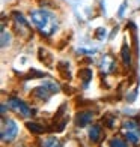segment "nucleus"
<instances>
[{
  "mask_svg": "<svg viewBox=\"0 0 140 147\" xmlns=\"http://www.w3.org/2000/svg\"><path fill=\"white\" fill-rule=\"evenodd\" d=\"M113 122H116V117L115 116H105V117H103V123L107 126V128H113L115 126V123Z\"/></svg>",
  "mask_w": 140,
  "mask_h": 147,
  "instance_id": "16",
  "label": "nucleus"
},
{
  "mask_svg": "<svg viewBox=\"0 0 140 147\" xmlns=\"http://www.w3.org/2000/svg\"><path fill=\"white\" fill-rule=\"evenodd\" d=\"M29 17H30L32 24L35 26L36 30L44 38H50L51 35H54V32L59 27V20H57L56 14H53L47 8L32 9Z\"/></svg>",
  "mask_w": 140,
  "mask_h": 147,
  "instance_id": "1",
  "label": "nucleus"
},
{
  "mask_svg": "<svg viewBox=\"0 0 140 147\" xmlns=\"http://www.w3.org/2000/svg\"><path fill=\"white\" fill-rule=\"evenodd\" d=\"M8 105H9V108H12L14 111L20 113V114L24 116V117H30V116L35 114L33 108H30V107L26 104L24 101H21V99L17 98V96H11L8 99Z\"/></svg>",
  "mask_w": 140,
  "mask_h": 147,
  "instance_id": "4",
  "label": "nucleus"
},
{
  "mask_svg": "<svg viewBox=\"0 0 140 147\" xmlns=\"http://www.w3.org/2000/svg\"><path fill=\"white\" fill-rule=\"evenodd\" d=\"M6 113V104H2V114Z\"/></svg>",
  "mask_w": 140,
  "mask_h": 147,
  "instance_id": "18",
  "label": "nucleus"
},
{
  "mask_svg": "<svg viewBox=\"0 0 140 147\" xmlns=\"http://www.w3.org/2000/svg\"><path fill=\"white\" fill-rule=\"evenodd\" d=\"M125 140L131 144H137L140 141V134L139 131H125Z\"/></svg>",
  "mask_w": 140,
  "mask_h": 147,
  "instance_id": "12",
  "label": "nucleus"
},
{
  "mask_svg": "<svg viewBox=\"0 0 140 147\" xmlns=\"http://www.w3.org/2000/svg\"><path fill=\"white\" fill-rule=\"evenodd\" d=\"M101 35H104V36H105V30H104L103 27H99V29H97V32H95L97 39H103V38H101Z\"/></svg>",
  "mask_w": 140,
  "mask_h": 147,
  "instance_id": "17",
  "label": "nucleus"
},
{
  "mask_svg": "<svg viewBox=\"0 0 140 147\" xmlns=\"http://www.w3.org/2000/svg\"><path fill=\"white\" fill-rule=\"evenodd\" d=\"M60 92V86L54 81H44L41 86H38L36 89H33L30 95L38 99V101H47L51 95Z\"/></svg>",
  "mask_w": 140,
  "mask_h": 147,
  "instance_id": "2",
  "label": "nucleus"
},
{
  "mask_svg": "<svg viewBox=\"0 0 140 147\" xmlns=\"http://www.w3.org/2000/svg\"><path fill=\"white\" fill-rule=\"evenodd\" d=\"M78 77H80V80L83 81V87H88L89 81L92 80V69H89V68L80 69V72H78Z\"/></svg>",
  "mask_w": 140,
  "mask_h": 147,
  "instance_id": "9",
  "label": "nucleus"
},
{
  "mask_svg": "<svg viewBox=\"0 0 140 147\" xmlns=\"http://www.w3.org/2000/svg\"><path fill=\"white\" fill-rule=\"evenodd\" d=\"M92 120H93V113L84 110V111L77 113L74 122H75V126H78V128H84V126H88Z\"/></svg>",
  "mask_w": 140,
  "mask_h": 147,
  "instance_id": "5",
  "label": "nucleus"
},
{
  "mask_svg": "<svg viewBox=\"0 0 140 147\" xmlns=\"http://www.w3.org/2000/svg\"><path fill=\"white\" fill-rule=\"evenodd\" d=\"M115 68H116L115 59H113L110 54H105L103 57V60H101V63H99V69H101V72L107 75V74L113 72V69H115Z\"/></svg>",
  "mask_w": 140,
  "mask_h": 147,
  "instance_id": "6",
  "label": "nucleus"
},
{
  "mask_svg": "<svg viewBox=\"0 0 140 147\" xmlns=\"http://www.w3.org/2000/svg\"><path fill=\"white\" fill-rule=\"evenodd\" d=\"M110 147H128V141L122 140L121 137H113L109 143Z\"/></svg>",
  "mask_w": 140,
  "mask_h": 147,
  "instance_id": "13",
  "label": "nucleus"
},
{
  "mask_svg": "<svg viewBox=\"0 0 140 147\" xmlns=\"http://www.w3.org/2000/svg\"><path fill=\"white\" fill-rule=\"evenodd\" d=\"M18 135V125L14 119H5L2 123V141L3 143H12Z\"/></svg>",
  "mask_w": 140,
  "mask_h": 147,
  "instance_id": "3",
  "label": "nucleus"
},
{
  "mask_svg": "<svg viewBox=\"0 0 140 147\" xmlns=\"http://www.w3.org/2000/svg\"><path fill=\"white\" fill-rule=\"evenodd\" d=\"M121 57H122V62L126 68H130L131 66V51H130V47L124 44L122 45V51H121Z\"/></svg>",
  "mask_w": 140,
  "mask_h": 147,
  "instance_id": "8",
  "label": "nucleus"
},
{
  "mask_svg": "<svg viewBox=\"0 0 140 147\" xmlns=\"http://www.w3.org/2000/svg\"><path fill=\"white\" fill-rule=\"evenodd\" d=\"M101 138V126L99 125H92L89 129V140L92 143H98V140Z\"/></svg>",
  "mask_w": 140,
  "mask_h": 147,
  "instance_id": "7",
  "label": "nucleus"
},
{
  "mask_svg": "<svg viewBox=\"0 0 140 147\" xmlns=\"http://www.w3.org/2000/svg\"><path fill=\"white\" fill-rule=\"evenodd\" d=\"M41 147H62V143L56 137H47L41 141Z\"/></svg>",
  "mask_w": 140,
  "mask_h": 147,
  "instance_id": "10",
  "label": "nucleus"
},
{
  "mask_svg": "<svg viewBox=\"0 0 140 147\" xmlns=\"http://www.w3.org/2000/svg\"><path fill=\"white\" fill-rule=\"evenodd\" d=\"M26 128H27L32 134H36V135L45 132V128H44V126L39 125V123H36V122H27V123H26Z\"/></svg>",
  "mask_w": 140,
  "mask_h": 147,
  "instance_id": "11",
  "label": "nucleus"
},
{
  "mask_svg": "<svg viewBox=\"0 0 140 147\" xmlns=\"http://www.w3.org/2000/svg\"><path fill=\"white\" fill-rule=\"evenodd\" d=\"M11 44V33L6 32L5 26H2V48H6V45Z\"/></svg>",
  "mask_w": 140,
  "mask_h": 147,
  "instance_id": "14",
  "label": "nucleus"
},
{
  "mask_svg": "<svg viewBox=\"0 0 140 147\" xmlns=\"http://www.w3.org/2000/svg\"><path fill=\"white\" fill-rule=\"evenodd\" d=\"M122 128L126 129V131H140L139 125L134 122V120H126V122L122 123Z\"/></svg>",
  "mask_w": 140,
  "mask_h": 147,
  "instance_id": "15",
  "label": "nucleus"
}]
</instances>
